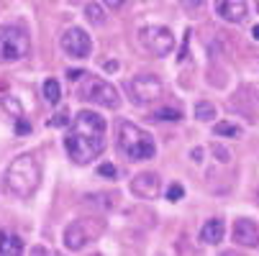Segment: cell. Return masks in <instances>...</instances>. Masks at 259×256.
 Wrapping results in <instances>:
<instances>
[{
    "label": "cell",
    "instance_id": "obj_16",
    "mask_svg": "<svg viewBox=\"0 0 259 256\" xmlns=\"http://www.w3.org/2000/svg\"><path fill=\"white\" fill-rule=\"evenodd\" d=\"M85 16H88L90 23H95V26H103V23H105V13H103V8H100L98 3H88Z\"/></svg>",
    "mask_w": 259,
    "mask_h": 256
},
{
    "label": "cell",
    "instance_id": "obj_3",
    "mask_svg": "<svg viewBox=\"0 0 259 256\" xmlns=\"http://www.w3.org/2000/svg\"><path fill=\"white\" fill-rule=\"evenodd\" d=\"M118 149L131 159V162H141V159H152L157 146H154V138L146 133L144 128L123 121L118 126Z\"/></svg>",
    "mask_w": 259,
    "mask_h": 256
},
{
    "label": "cell",
    "instance_id": "obj_18",
    "mask_svg": "<svg viewBox=\"0 0 259 256\" xmlns=\"http://www.w3.org/2000/svg\"><path fill=\"white\" fill-rule=\"evenodd\" d=\"M152 118H154V121H180L182 113L175 111V108H159V111H154Z\"/></svg>",
    "mask_w": 259,
    "mask_h": 256
},
{
    "label": "cell",
    "instance_id": "obj_26",
    "mask_svg": "<svg viewBox=\"0 0 259 256\" xmlns=\"http://www.w3.org/2000/svg\"><path fill=\"white\" fill-rule=\"evenodd\" d=\"M103 3H105L108 8H121V6L126 3V0H103Z\"/></svg>",
    "mask_w": 259,
    "mask_h": 256
},
{
    "label": "cell",
    "instance_id": "obj_24",
    "mask_svg": "<svg viewBox=\"0 0 259 256\" xmlns=\"http://www.w3.org/2000/svg\"><path fill=\"white\" fill-rule=\"evenodd\" d=\"M213 154L221 157V162H229V151L224 149V146H213Z\"/></svg>",
    "mask_w": 259,
    "mask_h": 256
},
{
    "label": "cell",
    "instance_id": "obj_12",
    "mask_svg": "<svg viewBox=\"0 0 259 256\" xmlns=\"http://www.w3.org/2000/svg\"><path fill=\"white\" fill-rule=\"evenodd\" d=\"M90 231H88V223L85 221H75V223H69L67 231H64V246L69 251H80L88 241H90Z\"/></svg>",
    "mask_w": 259,
    "mask_h": 256
},
{
    "label": "cell",
    "instance_id": "obj_9",
    "mask_svg": "<svg viewBox=\"0 0 259 256\" xmlns=\"http://www.w3.org/2000/svg\"><path fill=\"white\" fill-rule=\"evenodd\" d=\"M131 190H134V195L141 197V200H154V197L159 195V190H162V179H159L157 172H141V174L134 177Z\"/></svg>",
    "mask_w": 259,
    "mask_h": 256
},
{
    "label": "cell",
    "instance_id": "obj_23",
    "mask_svg": "<svg viewBox=\"0 0 259 256\" xmlns=\"http://www.w3.org/2000/svg\"><path fill=\"white\" fill-rule=\"evenodd\" d=\"M85 75H88L85 69H69V72H67V77H69V82H72V85H77Z\"/></svg>",
    "mask_w": 259,
    "mask_h": 256
},
{
    "label": "cell",
    "instance_id": "obj_19",
    "mask_svg": "<svg viewBox=\"0 0 259 256\" xmlns=\"http://www.w3.org/2000/svg\"><path fill=\"white\" fill-rule=\"evenodd\" d=\"M213 133H215V136H239L241 128H239V126H231V123H218V126L213 128Z\"/></svg>",
    "mask_w": 259,
    "mask_h": 256
},
{
    "label": "cell",
    "instance_id": "obj_13",
    "mask_svg": "<svg viewBox=\"0 0 259 256\" xmlns=\"http://www.w3.org/2000/svg\"><path fill=\"white\" fill-rule=\"evenodd\" d=\"M224 233H226L224 221H221V218H210V221L200 228V241L208 243V246H215V243L224 241Z\"/></svg>",
    "mask_w": 259,
    "mask_h": 256
},
{
    "label": "cell",
    "instance_id": "obj_15",
    "mask_svg": "<svg viewBox=\"0 0 259 256\" xmlns=\"http://www.w3.org/2000/svg\"><path fill=\"white\" fill-rule=\"evenodd\" d=\"M44 97H47V103H59V97H62V87H59V82L57 80H47L44 82Z\"/></svg>",
    "mask_w": 259,
    "mask_h": 256
},
{
    "label": "cell",
    "instance_id": "obj_1",
    "mask_svg": "<svg viewBox=\"0 0 259 256\" xmlns=\"http://www.w3.org/2000/svg\"><path fill=\"white\" fill-rule=\"evenodd\" d=\"M64 146L75 164H90L105 149V121L93 111H80L75 116V126L64 138Z\"/></svg>",
    "mask_w": 259,
    "mask_h": 256
},
{
    "label": "cell",
    "instance_id": "obj_20",
    "mask_svg": "<svg viewBox=\"0 0 259 256\" xmlns=\"http://www.w3.org/2000/svg\"><path fill=\"white\" fill-rule=\"evenodd\" d=\"M182 197H185V187L180 185V182H175V185L167 187V200H169V202H177V200H182Z\"/></svg>",
    "mask_w": 259,
    "mask_h": 256
},
{
    "label": "cell",
    "instance_id": "obj_17",
    "mask_svg": "<svg viewBox=\"0 0 259 256\" xmlns=\"http://www.w3.org/2000/svg\"><path fill=\"white\" fill-rule=\"evenodd\" d=\"M195 118H198V121H213V118H215V108H213L210 103H205V100L198 103V105H195Z\"/></svg>",
    "mask_w": 259,
    "mask_h": 256
},
{
    "label": "cell",
    "instance_id": "obj_11",
    "mask_svg": "<svg viewBox=\"0 0 259 256\" xmlns=\"http://www.w3.org/2000/svg\"><path fill=\"white\" fill-rule=\"evenodd\" d=\"M234 241L239 246H259V228L254 221H246V218H239V221L234 223Z\"/></svg>",
    "mask_w": 259,
    "mask_h": 256
},
{
    "label": "cell",
    "instance_id": "obj_22",
    "mask_svg": "<svg viewBox=\"0 0 259 256\" xmlns=\"http://www.w3.org/2000/svg\"><path fill=\"white\" fill-rule=\"evenodd\" d=\"M98 172H100L103 177H113V179H116V174H118V169H116L113 164H108V162H105V164H100V167H98Z\"/></svg>",
    "mask_w": 259,
    "mask_h": 256
},
{
    "label": "cell",
    "instance_id": "obj_6",
    "mask_svg": "<svg viewBox=\"0 0 259 256\" xmlns=\"http://www.w3.org/2000/svg\"><path fill=\"white\" fill-rule=\"evenodd\" d=\"M139 41L154 57H167L175 49V36L167 26H144L139 31Z\"/></svg>",
    "mask_w": 259,
    "mask_h": 256
},
{
    "label": "cell",
    "instance_id": "obj_4",
    "mask_svg": "<svg viewBox=\"0 0 259 256\" xmlns=\"http://www.w3.org/2000/svg\"><path fill=\"white\" fill-rule=\"evenodd\" d=\"M31 39L21 26H0V64H13L28 57Z\"/></svg>",
    "mask_w": 259,
    "mask_h": 256
},
{
    "label": "cell",
    "instance_id": "obj_14",
    "mask_svg": "<svg viewBox=\"0 0 259 256\" xmlns=\"http://www.w3.org/2000/svg\"><path fill=\"white\" fill-rule=\"evenodd\" d=\"M0 253H3V256H18V253H23V241L13 231H0Z\"/></svg>",
    "mask_w": 259,
    "mask_h": 256
},
{
    "label": "cell",
    "instance_id": "obj_8",
    "mask_svg": "<svg viewBox=\"0 0 259 256\" xmlns=\"http://www.w3.org/2000/svg\"><path fill=\"white\" fill-rule=\"evenodd\" d=\"M62 49H64L69 57L85 59V57H90V52H93V41H90L88 31H82V28H69V31H64V36H62Z\"/></svg>",
    "mask_w": 259,
    "mask_h": 256
},
{
    "label": "cell",
    "instance_id": "obj_10",
    "mask_svg": "<svg viewBox=\"0 0 259 256\" xmlns=\"http://www.w3.org/2000/svg\"><path fill=\"white\" fill-rule=\"evenodd\" d=\"M215 13L229 23H241L246 18V0H215Z\"/></svg>",
    "mask_w": 259,
    "mask_h": 256
},
{
    "label": "cell",
    "instance_id": "obj_5",
    "mask_svg": "<svg viewBox=\"0 0 259 256\" xmlns=\"http://www.w3.org/2000/svg\"><path fill=\"white\" fill-rule=\"evenodd\" d=\"M77 85H80L82 100H90V103H95L100 108H108V111H118L121 97H118V92H116L113 85H108L100 77H90V75H85Z\"/></svg>",
    "mask_w": 259,
    "mask_h": 256
},
{
    "label": "cell",
    "instance_id": "obj_21",
    "mask_svg": "<svg viewBox=\"0 0 259 256\" xmlns=\"http://www.w3.org/2000/svg\"><path fill=\"white\" fill-rule=\"evenodd\" d=\"M69 123V113L67 111H59L54 118H52V126H57V128H62V126H67Z\"/></svg>",
    "mask_w": 259,
    "mask_h": 256
},
{
    "label": "cell",
    "instance_id": "obj_27",
    "mask_svg": "<svg viewBox=\"0 0 259 256\" xmlns=\"http://www.w3.org/2000/svg\"><path fill=\"white\" fill-rule=\"evenodd\" d=\"M251 33H254V39L259 41V26H254V31H251Z\"/></svg>",
    "mask_w": 259,
    "mask_h": 256
},
{
    "label": "cell",
    "instance_id": "obj_2",
    "mask_svg": "<svg viewBox=\"0 0 259 256\" xmlns=\"http://www.w3.org/2000/svg\"><path fill=\"white\" fill-rule=\"evenodd\" d=\"M39 179H41L39 162H36L31 154H23V157L13 159V164L8 167V172H6V187H8L11 195L26 200V197H31L36 192Z\"/></svg>",
    "mask_w": 259,
    "mask_h": 256
},
{
    "label": "cell",
    "instance_id": "obj_7",
    "mask_svg": "<svg viewBox=\"0 0 259 256\" xmlns=\"http://www.w3.org/2000/svg\"><path fill=\"white\" fill-rule=\"evenodd\" d=\"M126 90H128V97L134 105H149L162 95V82L154 75H139V77L128 80Z\"/></svg>",
    "mask_w": 259,
    "mask_h": 256
},
{
    "label": "cell",
    "instance_id": "obj_25",
    "mask_svg": "<svg viewBox=\"0 0 259 256\" xmlns=\"http://www.w3.org/2000/svg\"><path fill=\"white\" fill-rule=\"evenodd\" d=\"M203 3H205V0H182V6H185V8H200Z\"/></svg>",
    "mask_w": 259,
    "mask_h": 256
}]
</instances>
